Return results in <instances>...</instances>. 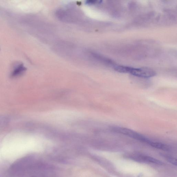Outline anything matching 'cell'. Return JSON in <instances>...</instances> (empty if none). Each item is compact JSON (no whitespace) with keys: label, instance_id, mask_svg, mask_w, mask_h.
<instances>
[{"label":"cell","instance_id":"obj_2","mask_svg":"<svg viewBox=\"0 0 177 177\" xmlns=\"http://www.w3.org/2000/svg\"><path fill=\"white\" fill-rule=\"evenodd\" d=\"M128 73L136 77L145 78L153 77L156 75L155 71L148 68H135L128 67Z\"/></svg>","mask_w":177,"mask_h":177},{"label":"cell","instance_id":"obj_4","mask_svg":"<svg viewBox=\"0 0 177 177\" xmlns=\"http://www.w3.org/2000/svg\"><path fill=\"white\" fill-rule=\"evenodd\" d=\"M26 70L27 69L24 66L23 64L18 65L15 68L11 73V77L14 78L19 77L23 74Z\"/></svg>","mask_w":177,"mask_h":177},{"label":"cell","instance_id":"obj_6","mask_svg":"<svg viewBox=\"0 0 177 177\" xmlns=\"http://www.w3.org/2000/svg\"><path fill=\"white\" fill-rule=\"evenodd\" d=\"M165 157L166 158V159L167 160V161L169 162V163H170L171 164H172L176 166L177 162L176 160V158L171 157V156H165Z\"/></svg>","mask_w":177,"mask_h":177},{"label":"cell","instance_id":"obj_3","mask_svg":"<svg viewBox=\"0 0 177 177\" xmlns=\"http://www.w3.org/2000/svg\"><path fill=\"white\" fill-rule=\"evenodd\" d=\"M132 158L133 159L135 160L136 161H139L146 162L156 164L158 165H162L163 164V162L160 161V160L148 156L138 155L134 156Z\"/></svg>","mask_w":177,"mask_h":177},{"label":"cell","instance_id":"obj_7","mask_svg":"<svg viewBox=\"0 0 177 177\" xmlns=\"http://www.w3.org/2000/svg\"><path fill=\"white\" fill-rule=\"evenodd\" d=\"M102 1H87V3L89 4H95V3H101Z\"/></svg>","mask_w":177,"mask_h":177},{"label":"cell","instance_id":"obj_5","mask_svg":"<svg viewBox=\"0 0 177 177\" xmlns=\"http://www.w3.org/2000/svg\"><path fill=\"white\" fill-rule=\"evenodd\" d=\"M151 146L154 148L160 149V150H168L169 148L168 146L167 145L163 144L161 143L155 142V141H151L149 144Z\"/></svg>","mask_w":177,"mask_h":177},{"label":"cell","instance_id":"obj_1","mask_svg":"<svg viewBox=\"0 0 177 177\" xmlns=\"http://www.w3.org/2000/svg\"><path fill=\"white\" fill-rule=\"evenodd\" d=\"M113 131L117 133L122 134L128 136L132 138L137 140L142 141V142L148 144L150 142V140L144 136L141 135L137 132L133 131V130L128 128L115 127L113 128Z\"/></svg>","mask_w":177,"mask_h":177}]
</instances>
